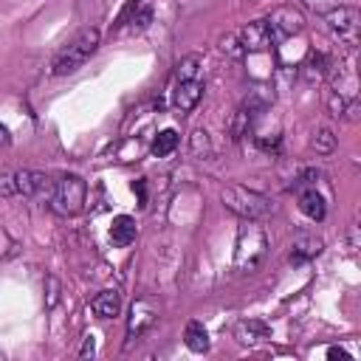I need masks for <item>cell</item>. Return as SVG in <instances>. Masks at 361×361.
Segmentation results:
<instances>
[{
	"instance_id": "4316f807",
	"label": "cell",
	"mask_w": 361,
	"mask_h": 361,
	"mask_svg": "<svg viewBox=\"0 0 361 361\" xmlns=\"http://www.w3.org/2000/svg\"><path fill=\"white\" fill-rule=\"evenodd\" d=\"M135 192H138V203L141 206H147V192H144V180H135V186H133Z\"/></svg>"
},
{
	"instance_id": "7a4b0ae2",
	"label": "cell",
	"mask_w": 361,
	"mask_h": 361,
	"mask_svg": "<svg viewBox=\"0 0 361 361\" xmlns=\"http://www.w3.org/2000/svg\"><path fill=\"white\" fill-rule=\"evenodd\" d=\"M268 257V237L265 228L257 226V220H243L237 228V243H234V268L240 274H254Z\"/></svg>"
},
{
	"instance_id": "4fadbf2b",
	"label": "cell",
	"mask_w": 361,
	"mask_h": 361,
	"mask_svg": "<svg viewBox=\"0 0 361 361\" xmlns=\"http://www.w3.org/2000/svg\"><path fill=\"white\" fill-rule=\"evenodd\" d=\"M322 248H324V240H322L319 234L302 231V234L293 237V243H290V257H288V259H290V265H302V262L319 257Z\"/></svg>"
},
{
	"instance_id": "d4e9b609",
	"label": "cell",
	"mask_w": 361,
	"mask_h": 361,
	"mask_svg": "<svg viewBox=\"0 0 361 361\" xmlns=\"http://www.w3.org/2000/svg\"><path fill=\"white\" fill-rule=\"evenodd\" d=\"M327 358H330V361H350V353H347L344 347H330V350H327Z\"/></svg>"
},
{
	"instance_id": "ba28073f",
	"label": "cell",
	"mask_w": 361,
	"mask_h": 361,
	"mask_svg": "<svg viewBox=\"0 0 361 361\" xmlns=\"http://www.w3.org/2000/svg\"><path fill=\"white\" fill-rule=\"evenodd\" d=\"M265 20H268V25H271L276 42L285 39V37H293V34H299V31L305 28V17H302V11L293 8V6H279V8H274L271 17H265Z\"/></svg>"
},
{
	"instance_id": "cb8c5ba5",
	"label": "cell",
	"mask_w": 361,
	"mask_h": 361,
	"mask_svg": "<svg viewBox=\"0 0 361 361\" xmlns=\"http://www.w3.org/2000/svg\"><path fill=\"white\" fill-rule=\"evenodd\" d=\"M45 285H48V302H45V305H48V307H54V305H56V299H59V279H56V276H48V279H45Z\"/></svg>"
},
{
	"instance_id": "484cf974",
	"label": "cell",
	"mask_w": 361,
	"mask_h": 361,
	"mask_svg": "<svg viewBox=\"0 0 361 361\" xmlns=\"http://www.w3.org/2000/svg\"><path fill=\"white\" fill-rule=\"evenodd\" d=\"M93 353H96V341H93V336H85V344H82L79 355H82V358H87V355H93Z\"/></svg>"
},
{
	"instance_id": "9a60e30c",
	"label": "cell",
	"mask_w": 361,
	"mask_h": 361,
	"mask_svg": "<svg viewBox=\"0 0 361 361\" xmlns=\"http://www.w3.org/2000/svg\"><path fill=\"white\" fill-rule=\"evenodd\" d=\"M330 73H333V59L327 54H322V51H310L307 59L302 62V79L310 82V85L327 79Z\"/></svg>"
},
{
	"instance_id": "8fae6325",
	"label": "cell",
	"mask_w": 361,
	"mask_h": 361,
	"mask_svg": "<svg viewBox=\"0 0 361 361\" xmlns=\"http://www.w3.org/2000/svg\"><path fill=\"white\" fill-rule=\"evenodd\" d=\"M203 96V79H175L172 85V104L180 113H189L197 107Z\"/></svg>"
},
{
	"instance_id": "5b68a950",
	"label": "cell",
	"mask_w": 361,
	"mask_h": 361,
	"mask_svg": "<svg viewBox=\"0 0 361 361\" xmlns=\"http://www.w3.org/2000/svg\"><path fill=\"white\" fill-rule=\"evenodd\" d=\"M85 195H87V186L79 175H59L54 183H51V192H48V203L56 214H65V217H73L85 209Z\"/></svg>"
},
{
	"instance_id": "5bb4252c",
	"label": "cell",
	"mask_w": 361,
	"mask_h": 361,
	"mask_svg": "<svg viewBox=\"0 0 361 361\" xmlns=\"http://www.w3.org/2000/svg\"><path fill=\"white\" fill-rule=\"evenodd\" d=\"M234 338L243 347H257V344H262V341L271 338V327L265 322H259V319H243L234 327Z\"/></svg>"
},
{
	"instance_id": "52a82bcc",
	"label": "cell",
	"mask_w": 361,
	"mask_h": 361,
	"mask_svg": "<svg viewBox=\"0 0 361 361\" xmlns=\"http://www.w3.org/2000/svg\"><path fill=\"white\" fill-rule=\"evenodd\" d=\"M155 322H158V305L152 299H135L130 305V316H127V336L141 338Z\"/></svg>"
},
{
	"instance_id": "ac0fdd59",
	"label": "cell",
	"mask_w": 361,
	"mask_h": 361,
	"mask_svg": "<svg viewBox=\"0 0 361 361\" xmlns=\"http://www.w3.org/2000/svg\"><path fill=\"white\" fill-rule=\"evenodd\" d=\"M183 344L192 350V353H206L209 350V333L200 322H189L186 330H183Z\"/></svg>"
},
{
	"instance_id": "44dd1931",
	"label": "cell",
	"mask_w": 361,
	"mask_h": 361,
	"mask_svg": "<svg viewBox=\"0 0 361 361\" xmlns=\"http://www.w3.org/2000/svg\"><path fill=\"white\" fill-rule=\"evenodd\" d=\"M310 147H313L319 155H330V152L336 149V135H333V130H327V127L316 130L313 138H310Z\"/></svg>"
},
{
	"instance_id": "3957f363",
	"label": "cell",
	"mask_w": 361,
	"mask_h": 361,
	"mask_svg": "<svg viewBox=\"0 0 361 361\" xmlns=\"http://www.w3.org/2000/svg\"><path fill=\"white\" fill-rule=\"evenodd\" d=\"M220 200L228 212H234L237 217L243 220H259V217H268L274 212V203L268 195L262 192H254L248 186H240V183H228L223 186L220 192Z\"/></svg>"
},
{
	"instance_id": "8992f818",
	"label": "cell",
	"mask_w": 361,
	"mask_h": 361,
	"mask_svg": "<svg viewBox=\"0 0 361 361\" xmlns=\"http://www.w3.org/2000/svg\"><path fill=\"white\" fill-rule=\"evenodd\" d=\"M324 23H327V31L347 48H355L358 45V31H361V14L358 8L353 6H336L333 11L324 14Z\"/></svg>"
},
{
	"instance_id": "2e32d148",
	"label": "cell",
	"mask_w": 361,
	"mask_h": 361,
	"mask_svg": "<svg viewBox=\"0 0 361 361\" xmlns=\"http://www.w3.org/2000/svg\"><path fill=\"white\" fill-rule=\"evenodd\" d=\"M90 310H93L99 319H113V316H118V310H121V293H118L116 288L99 290V293L90 299Z\"/></svg>"
},
{
	"instance_id": "603a6c76",
	"label": "cell",
	"mask_w": 361,
	"mask_h": 361,
	"mask_svg": "<svg viewBox=\"0 0 361 361\" xmlns=\"http://www.w3.org/2000/svg\"><path fill=\"white\" fill-rule=\"evenodd\" d=\"M302 6L310 8L313 14H322V17H324L327 11H333V8L338 6V0H302Z\"/></svg>"
},
{
	"instance_id": "6da1fadb",
	"label": "cell",
	"mask_w": 361,
	"mask_h": 361,
	"mask_svg": "<svg viewBox=\"0 0 361 361\" xmlns=\"http://www.w3.org/2000/svg\"><path fill=\"white\" fill-rule=\"evenodd\" d=\"M274 45H276V37H274V31H271L265 17L262 20H251L243 28H237V31H231V34H226L220 39V51L228 54L231 59H240L245 54H259V51H268Z\"/></svg>"
},
{
	"instance_id": "d6986e66",
	"label": "cell",
	"mask_w": 361,
	"mask_h": 361,
	"mask_svg": "<svg viewBox=\"0 0 361 361\" xmlns=\"http://www.w3.org/2000/svg\"><path fill=\"white\" fill-rule=\"evenodd\" d=\"M175 79H203V59L197 54L183 56L175 65Z\"/></svg>"
},
{
	"instance_id": "30bf717a",
	"label": "cell",
	"mask_w": 361,
	"mask_h": 361,
	"mask_svg": "<svg viewBox=\"0 0 361 361\" xmlns=\"http://www.w3.org/2000/svg\"><path fill=\"white\" fill-rule=\"evenodd\" d=\"M293 189H296L302 214L310 217L313 223H322L324 214H327V200H324V195L319 192V186H316V183H293Z\"/></svg>"
},
{
	"instance_id": "ffe728a7",
	"label": "cell",
	"mask_w": 361,
	"mask_h": 361,
	"mask_svg": "<svg viewBox=\"0 0 361 361\" xmlns=\"http://www.w3.org/2000/svg\"><path fill=\"white\" fill-rule=\"evenodd\" d=\"M180 144V135L175 130H161L155 138H152V155L155 158H166L169 152H175V147Z\"/></svg>"
},
{
	"instance_id": "e0dca14e",
	"label": "cell",
	"mask_w": 361,
	"mask_h": 361,
	"mask_svg": "<svg viewBox=\"0 0 361 361\" xmlns=\"http://www.w3.org/2000/svg\"><path fill=\"white\" fill-rule=\"evenodd\" d=\"M135 234H138L135 217H130V214L113 217V226H110V240H113V245L124 248V245H130V243L135 240Z\"/></svg>"
},
{
	"instance_id": "83f0119b",
	"label": "cell",
	"mask_w": 361,
	"mask_h": 361,
	"mask_svg": "<svg viewBox=\"0 0 361 361\" xmlns=\"http://www.w3.org/2000/svg\"><path fill=\"white\" fill-rule=\"evenodd\" d=\"M8 144H11V133L6 124H0V147H8Z\"/></svg>"
},
{
	"instance_id": "7c38bea8",
	"label": "cell",
	"mask_w": 361,
	"mask_h": 361,
	"mask_svg": "<svg viewBox=\"0 0 361 361\" xmlns=\"http://www.w3.org/2000/svg\"><path fill=\"white\" fill-rule=\"evenodd\" d=\"M259 110H262V102H259L257 96L245 99V102L237 107V113H234V118H231V124H228V133H231V138H234V141H240L243 135H248V130L254 127V121H257Z\"/></svg>"
},
{
	"instance_id": "9c48e42d",
	"label": "cell",
	"mask_w": 361,
	"mask_h": 361,
	"mask_svg": "<svg viewBox=\"0 0 361 361\" xmlns=\"http://www.w3.org/2000/svg\"><path fill=\"white\" fill-rule=\"evenodd\" d=\"M11 180H14V195H23V197L48 195L51 183H54L45 172H37V169H17V172H11Z\"/></svg>"
},
{
	"instance_id": "7402d4cb",
	"label": "cell",
	"mask_w": 361,
	"mask_h": 361,
	"mask_svg": "<svg viewBox=\"0 0 361 361\" xmlns=\"http://www.w3.org/2000/svg\"><path fill=\"white\" fill-rule=\"evenodd\" d=\"M149 23H152V8H149L147 0H141V6L130 14V28H133V31H144Z\"/></svg>"
},
{
	"instance_id": "277c9868",
	"label": "cell",
	"mask_w": 361,
	"mask_h": 361,
	"mask_svg": "<svg viewBox=\"0 0 361 361\" xmlns=\"http://www.w3.org/2000/svg\"><path fill=\"white\" fill-rule=\"evenodd\" d=\"M96 48H99V28H82V31L54 56V65H51L54 76H68V73L79 71V68L96 54Z\"/></svg>"
}]
</instances>
